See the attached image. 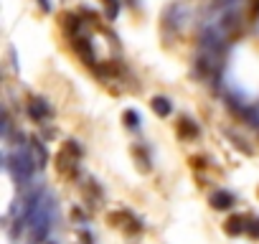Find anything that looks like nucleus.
Returning a JSON list of instances; mask_svg holds the SVG:
<instances>
[{
	"mask_svg": "<svg viewBox=\"0 0 259 244\" xmlns=\"http://www.w3.org/2000/svg\"><path fill=\"white\" fill-rule=\"evenodd\" d=\"M8 168L16 176L18 183H28L31 176H33V171H36V158L26 148H16L11 153V158H8Z\"/></svg>",
	"mask_w": 259,
	"mask_h": 244,
	"instance_id": "nucleus-1",
	"label": "nucleus"
},
{
	"mask_svg": "<svg viewBox=\"0 0 259 244\" xmlns=\"http://www.w3.org/2000/svg\"><path fill=\"white\" fill-rule=\"evenodd\" d=\"M79 158H81V150H79V145L74 143V140H69L66 145H64V150L59 153V173H64V176H74L76 173V163H79Z\"/></svg>",
	"mask_w": 259,
	"mask_h": 244,
	"instance_id": "nucleus-2",
	"label": "nucleus"
},
{
	"mask_svg": "<svg viewBox=\"0 0 259 244\" xmlns=\"http://www.w3.org/2000/svg\"><path fill=\"white\" fill-rule=\"evenodd\" d=\"M28 114L36 119V122H44L51 117V107L46 104V99H31L28 102Z\"/></svg>",
	"mask_w": 259,
	"mask_h": 244,
	"instance_id": "nucleus-3",
	"label": "nucleus"
},
{
	"mask_svg": "<svg viewBox=\"0 0 259 244\" xmlns=\"http://www.w3.org/2000/svg\"><path fill=\"white\" fill-rule=\"evenodd\" d=\"M74 49H76V54L87 61V64H94V51H92V44H89V38H76L74 41Z\"/></svg>",
	"mask_w": 259,
	"mask_h": 244,
	"instance_id": "nucleus-4",
	"label": "nucleus"
},
{
	"mask_svg": "<svg viewBox=\"0 0 259 244\" xmlns=\"http://www.w3.org/2000/svg\"><path fill=\"white\" fill-rule=\"evenodd\" d=\"M208 201H211V206H213V209H229V206L234 204L231 193H226V191H216Z\"/></svg>",
	"mask_w": 259,
	"mask_h": 244,
	"instance_id": "nucleus-5",
	"label": "nucleus"
},
{
	"mask_svg": "<svg viewBox=\"0 0 259 244\" xmlns=\"http://www.w3.org/2000/svg\"><path fill=\"white\" fill-rule=\"evenodd\" d=\"M153 109H155L158 117H168V114H170V102H168L165 97H155V99H153Z\"/></svg>",
	"mask_w": 259,
	"mask_h": 244,
	"instance_id": "nucleus-6",
	"label": "nucleus"
},
{
	"mask_svg": "<svg viewBox=\"0 0 259 244\" xmlns=\"http://www.w3.org/2000/svg\"><path fill=\"white\" fill-rule=\"evenodd\" d=\"M244 229H246V224H244V219H239V216H231V219H229V224H226V231H229V234H234V236H236V234H241Z\"/></svg>",
	"mask_w": 259,
	"mask_h": 244,
	"instance_id": "nucleus-7",
	"label": "nucleus"
},
{
	"mask_svg": "<svg viewBox=\"0 0 259 244\" xmlns=\"http://www.w3.org/2000/svg\"><path fill=\"white\" fill-rule=\"evenodd\" d=\"M178 130H181L183 138H196V135H198V128L193 125L191 119H181V128H178Z\"/></svg>",
	"mask_w": 259,
	"mask_h": 244,
	"instance_id": "nucleus-8",
	"label": "nucleus"
},
{
	"mask_svg": "<svg viewBox=\"0 0 259 244\" xmlns=\"http://www.w3.org/2000/svg\"><path fill=\"white\" fill-rule=\"evenodd\" d=\"M33 158H36V166H41L44 168V163H46V148L44 145H38V140H33Z\"/></svg>",
	"mask_w": 259,
	"mask_h": 244,
	"instance_id": "nucleus-9",
	"label": "nucleus"
},
{
	"mask_svg": "<svg viewBox=\"0 0 259 244\" xmlns=\"http://www.w3.org/2000/svg\"><path fill=\"white\" fill-rule=\"evenodd\" d=\"M124 119H127V125H130V128H138V114H135L133 109H127V112H124Z\"/></svg>",
	"mask_w": 259,
	"mask_h": 244,
	"instance_id": "nucleus-10",
	"label": "nucleus"
},
{
	"mask_svg": "<svg viewBox=\"0 0 259 244\" xmlns=\"http://www.w3.org/2000/svg\"><path fill=\"white\" fill-rule=\"evenodd\" d=\"M246 231H249L251 236H259V221H249V224H246Z\"/></svg>",
	"mask_w": 259,
	"mask_h": 244,
	"instance_id": "nucleus-11",
	"label": "nucleus"
},
{
	"mask_svg": "<svg viewBox=\"0 0 259 244\" xmlns=\"http://www.w3.org/2000/svg\"><path fill=\"white\" fill-rule=\"evenodd\" d=\"M107 16H109V18L117 16V0H109V11H107Z\"/></svg>",
	"mask_w": 259,
	"mask_h": 244,
	"instance_id": "nucleus-12",
	"label": "nucleus"
},
{
	"mask_svg": "<svg viewBox=\"0 0 259 244\" xmlns=\"http://www.w3.org/2000/svg\"><path fill=\"white\" fill-rule=\"evenodd\" d=\"M49 244H54V241H49Z\"/></svg>",
	"mask_w": 259,
	"mask_h": 244,
	"instance_id": "nucleus-13",
	"label": "nucleus"
}]
</instances>
